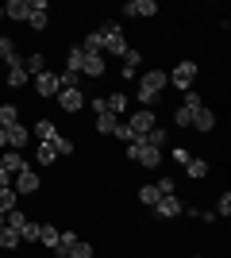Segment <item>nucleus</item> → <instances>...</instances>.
Here are the masks:
<instances>
[{
	"mask_svg": "<svg viewBox=\"0 0 231 258\" xmlns=\"http://www.w3.org/2000/svg\"><path fill=\"white\" fill-rule=\"evenodd\" d=\"M216 216H231V193L216 197Z\"/></svg>",
	"mask_w": 231,
	"mask_h": 258,
	"instance_id": "nucleus-35",
	"label": "nucleus"
},
{
	"mask_svg": "<svg viewBox=\"0 0 231 258\" xmlns=\"http://www.w3.org/2000/svg\"><path fill=\"white\" fill-rule=\"evenodd\" d=\"M4 224H8V227H12V231H20V227H23V224H27V216H23V212H20V208H12V212H8V216H4Z\"/></svg>",
	"mask_w": 231,
	"mask_h": 258,
	"instance_id": "nucleus-33",
	"label": "nucleus"
},
{
	"mask_svg": "<svg viewBox=\"0 0 231 258\" xmlns=\"http://www.w3.org/2000/svg\"><path fill=\"white\" fill-rule=\"evenodd\" d=\"M116 127H120V116H112V112L97 116V135H116Z\"/></svg>",
	"mask_w": 231,
	"mask_h": 258,
	"instance_id": "nucleus-17",
	"label": "nucleus"
},
{
	"mask_svg": "<svg viewBox=\"0 0 231 258\" xmlns=\"http://www.w3.org/2000/svg\"><path fill=\"white\" fill-rule=\"evenodd\" d=\"M127 127H131L135 143H139V139L146 135V131H154V127H158V119H154V112H150V108H139V112H131V119H127Z\"/></svg>",
	"mask_w": 231,
	"mask_h": 258,
	"instance_id": "nucleus-4",
	"label": "nucleus"
},
{
	"mask_svg": "<svg viewBox=\"0 0 231 258\" xmlns=\"http://www.w3.org/2000/svg\"><path fill=\"white\" fill-rule=\"evenodd\" d=\"M0 247H4V250H16V247H20V231H12V227L4 224V227H0Z\"/></svg>",
	"mask_w": 231,
	"mask_h": 258,
	"instance_id": "nucleus-24",
	"label": "nucleus"
},
{
	"mask_svg": "<svg viewBox=\"0 0 231 258\" xmlns=\"http://www.w3.org/2000/svg\"><path fill=\"white\" fill-rule=\"evenodd\" d=\"M16 201H20V193H16V189H0V212H4V216L16 208Z\"/></svg>",
	"mask_w": 231,
	"mask_h": 258,
	"instance_id": "nucleus-31",
	"label": "nucleus"
},
{
	"mask_svg": "<svg viewBox=\"0 0 231 258\" xmlns=\"http://www.w3.org/2000/svg\"><path fill=\"white\" fill-rule=\"evenodd\" d=\"M174 123H177V127H189V123H193V112H189V108H177V112H174Z\"/></svg>",
	"mask_w": 231,
	"mask_h": 258,
	"instance_id": "nucleus-37",
	"label": "nucleus"
},
{
	"mask_svg": "<svg viewBox=\"0 0 231 258\" xmlns=\"http://www.w3.org/2000/svg\"><path fill=\"white\" fill-rule=\"evenodd\" d=\"M154 212L162 216V220H177V216L185 212V205H181V197H158V205H154Z\"/></svg>",
	"mask_w": 231,
	"mask_h": 258,
	"instance_id": "nucleus-8",
	"label": "nucleus"
},
{
	"mask_svg": "<svg viewBox=\"0 0 231 258\" xmlns=\"http://www.w3.org/2000/svg\"><path fill=\"white\" fill-rule=\"evenodd\" d=\"M50 151H54V154H73V143H69L66 135H58V139L50 143Z\"/></svg>",
	"mask_w": 231,
	"mask_h": 258,
	"instance_id": "nucleus-34",
	"label": "nucleus"
},
{
	"mask_svg": "<svg viewBox=\"0 0 231 258\" xmlns=\"http://www.w3.org/2000/svg\"><path fill=\"white\" fill-rule=\"evenodd\" d=\"M89 104H93V112H97V116H100V112H108V100H100V97L89 100Z\"/></svg>",
	"mask_w": 231,
	"mask_h": 258,
	"instance_id": "nucleus-40",
	"label": "nucleus"
},
{
	"mask_svg": "<svg viewBox=\"0 0 231 258\" xmlns=\"http://www.w3.org/2000/svg\"><path fill=\"white\" fill-rule=\"evenodd\" d=\"M31 135H39V143H54L58 139V127L50 123V119H39V123L31 127Z\"/></svg>",
	"mask_w": 231,
	"mask_h": 258,
	"instance_id": "nucleus-18",
	"label": "nucleus"
},
{
	"mask_svg": "<svg viewBox=\"0 0 231 258\" xmlns=\"http://www.w3.org/2000/svg\"><path fill=\"white\" fill-rule=\"evenodd\" d=\"M139 143H146V147H154V151H162V147H166V131H162V127H154V131H146Z\"/></svg>",
	"mask_w": 231,
	"mask_h": 258,
	"instance_id": "nucleus-29",
	"label": "nucleus"
},
{
	"mask_svg": "<svg viewBox=\"0 0 231 258\" xmlns=\"http://www.w3.org/2000/svg\"><path fill=\"white\" fill-rule=\"evenodd\" d=\"M0 170H4V162H0Z\"/></svg>",
	"mask_w": 231,
	"mask_h": 258,
	"instance_id": "nucleus-44",
	"label": "nucleus"
},
{
	"mask_svg": "<svg viewBox=\"0 0 231 258\" xmlns=\"http://www.w3.org/2000/svg\"><path fill=\"white\" fill-rule=\"evenodd\" d=\"M27 81H31V74H27V66H23V58H12L8 62V85H27Z\"/></svg>",
	"mask_w": 231,
	"mask_h": 258,
	"instance_id": "nucleus-11",
	"label": "nucleus"
},
{
	"mask_svg": "<svg viewBox=\"0 0 231 258\" xmlns=\"http://www.w3.org/2000/svg\"><path fill=\"white\" fill-rule=\"evenodd\" d=\"M35 89H39V97H50V100H54L58 89H62V85H58V74H39V77H35Z\"/></svg>",
	"mask_w": 231,
	"mask_h": 258,
	"instance_id": "nucleus-12",
	"label": "nucleus"
},
{
	"mask_svg": "<svg viewBox=\"0 0 231 258\" xmlns=\"http://www.w3.org/2000/svg\"><path fill=\"white\" fill-rule=\"evenodd\" d=\"M81 50H85V54H100V50H104V35H100V31H89L85 43H81Z\"/></svg>",
	"mask_w": 231,
	"mask_h": 258,
	"instance_id": "nucleus-21",
	"label": "nucleus"
},
{
	"mask_svg": "<svg viewBox=\"0 0 231 258\" xmlns=\"http://www.w3.org/2000/svg\"><path fill=\"white\" fill-rule=\"evenodd\" d=\"M20 123V112H16V104H0V127L8 131V127H16Z\"/></svg>",
	"mask_w": 231,
	"mask_h": 258,
	"instance_id": "nucleus-22",
	"label": "nucleus"
},
{
	"mask_svg": "<svg viewBox=\"0 0 231 258\" xmlns=\"http://www.w3.org/2000/svg\"><path fill=\"white\" fill-rule=\"evenodd\" d=\"M0 162H4V170H8L12 177H16V173H23V170H31V166H27V158H23V151H4V154H0Z\"/></svg>",
	"mask_w": 231,
	"mask_h": 258,
	"instance_id": "nucleus-9",
	"label": "nucleus"
},
{
	"mask_svg": "<svg viewBox=\"0 0 231 258\" xmlns=\"http://www.w3.org/2000/svg\"><path fill=\"white\" fill-rule=\"evenodd\" d=\"M0 189H12V173L8 170H0Z\"/></svg>",
	"mask_w": 231,
	"mask_h": 258,
	"instance_id": "nucleus-41",
	"label": "nucleus"
},
{
	"mask_svg": "<svg viewBox=\"0 0 231 258\" xmlns=\"http://www.w3.org/2000/svg\"><path fill=\"white\" fill-rule=\"evenodd\" d=\"M81 62H85V50L73 46V50L66 54V74H81Z\"/></svg>",
	"mask_w": 231,
	"mask_h": 258,
	"instance_id": "nucleus-23",
	"label": "nucleus"
},
{
	"mask_svg": "<svg viewBox=\"0 0 231 258\" xmlns=\"http://www.w3.org/2000/svg\"><path fill=\"white\" fill-rule=\"evenodd\" d=\"M189 127H197V131H212V127H216V112H212V108H197Z\"/></svg>",
	"mask_w": 231,
	"mask_h": 258,
	"instance_id": "nucleus-15",
	"label": "nucleus"
},
{
	"mask_svg": "<svg viewBox=\"0 0 231 258\" xmlns=\"http://www.w3.org/2000/svg\"><path fill=\"white\" fill-rule=\"evenodd\" d=\"M58 235H62V231H58V227H50V224L39 227V243H43V247H50V250H58Z\"/></svg>",
	"mask_w": 231,
	"mask_h": 258,
	"instance_id": "nucleus-20",
	"label": "nucleus"
},
{
	"mask_svg": "<svg viewBox=\"0 0 231 258\" xmlns=\"http://www.w3.org/2000/svg\"><path fill=\"white\" fill-rule=\"evenodd\" d=\"M166 85H170V77H166L162 70H150V74L139 77V93H135V100H139V104H146V108L154 112V104H158V93H162Z\"/></svg>",
	"mask_w": 231,
	"mask_h": 258,
	"instance_id": "nucleus-1",
	"label": "nucleus"
},
{
	"mask_svg": "<svg viewBox=\"0 0 231 258\" xmlns=\"http://www.w3.org/2000/svg\"><path fill=\"white\" fill-rule=\"evenodd\" d=\"M81 74H85V77H104V58H100V54H85Z\"/></svg>",
	"mask_w": 231,
	"mask_h": 258,
	"instance_id": "nucleus-16",
	"label": "nucleus"
},
{
	"mask_svg": "<svg viewBox=\"0 0 231 258\" xmlns=\"http://www.w3.org/2000/svg\"><path fill=\"white\" fill-rule=\"evenodd\" d=\"M39 227H43V224H35V220H27V224L20 227V243H39Z\"/></svg>",
	"mask_w": 231,
	"mask_h": 258,
	"instance_id": "nucleus-30",
	"label": "nucleus"
},
{
	"mask_svg": "<svg viewBox=\"0 0 231 258\" xmlns=\"http://www.w3.org/2000/svg\"><path fill=\"white\" fill-rule=\"evenodd\" d=\"M123 16H127V20H150V16H158V4H154V0H127V4H123Z\"/></svg>",
	"mask_w": 231,
	"mask_h": 258,
	"instance_id": "nucleus-6",
	"label": "nucleus"
},
{
	"mask_svg": "<svg viewBox=\"0 0 231 258\" xmlns=\"http://www.w3.org/2000/svg\"><path fill=\"white\" fill-rule=\"evenodd\" d=\"M12 58H16V39H8V35H0V66H8Z\"/></svg>",
	"mask_w": 231,
	"mask_h": 258,
	"instance_id": "nucleus-26",
	"label": "nucleus"
},
{
	"mask_svg": "<svg viewBox=\"0 0 231 258\" xmlns=\"http://www.w3.org/2000/svg\"><path fill=\"white\" fill-rule=\"evenodd\" d=\"M189 158H193V154H189V151H185V147H174V162H181V166H185V162H189Z\"/></svg>",
	"mask_w": 231,
	"mask_h": 258,
	"instance_id": "nucleus-39",
	"label": "nucleus"
},
{
	"mask_svg": "<svg viewBox=\"0 0 231 258\" xmlns=\"http://www.w3.org/2000/svg\"><path fill=\"white\" fill-rule=\"evenodd\" d=\"M12 189H16V193H39V173L35 170H23V173H16V185H12Z\"/></svg>",
	"mask_w": 231,
	"mask_h": 258,
	"instance_id": "nucleus-10",
	"label": "nucleus"
},
{
	"mask_svg": "<svg viewBox=\"0 0 231 258\" xmlns=\"http://www.w3.org/2000/svg\"><path fill=\"white\" fill-rule=\"evenodd\" d=\"M158 197H162V193H158V189H154V185H143V189H139V205L154 208V205H158Z\"/></svg>",
	"mask_w": 231,
	"mask_h": 258,
	"instance_id": "nucleus-32",
	"label": "nucleus"
},
{
	"mask_svg": "<svg viewBox=\"0 0 231 258\" xmlns=\"http://www.w3.org/2000/svg\"><path fill=\"white\" fill-rule=\"evenodd\" d=\"M58 108L62 112H77V108H85V93L81 89H58Z\"/></svg>",
	"mask_w": 231,
	"mask_h": 258,
	"instance_id": "nucleus-7",
	"label": "nucleus"
},
{
	"mask_svg": "<svg viewBox=\"0 0 231 258\" xmlns=\"http://www.w3.org/2000/svg\"><path fill=\"white\" fill-rule=\"evenodd\" d=\"M23 66H27V74H31V77L46 74V58H43V54H39V50H35V54H31V58H27V62H23Z\"/></svg>",
	"mask_w": 231,
	"mask_h": 258,
	"instance_id": "nucleus-28",
	"label": "nucleus"
},
{
	"mask_svg": "<svg viewBox=\"0 0 231 258\" xmlns=\"http://www.w3.org/2000/svg\"><path fill=\"white\" fill-rule=\"evenodd\" d=\"M4 135H8V151H23V147H27V139H31V131L23 127V123H16V127H8V131H4Z\"/></svg>",
	"mask_w": 231,
	"mask_h": 258,
	"instance_id": "nucleus-14",
	"label": "nucleus"
},
{
	"mask_svg": "<svg viewBox=\"0 0 231 258\" xmlns=\"http://www.w3.org/2000/svg\"><path fill=\"white\" fill-rule=\"evenodd\" d=\"M139 66H143V54H139V50H127V54H123V77H131Z\"/></svg>",
	"mask_w": 231,
	"mask_h": 258,
	"instance_id": "nucleus-25",
	"label": "nucleus"
},
{
	"mask_svg": "<svg viewBox=\"0 0 231 258\" xmlns=\"http://www.w3.org/2000/svg\"><path fill=\"white\" fill-rule=\"evenodd\" d=\"M4 20H31V0H8L4 4Z\"/></svg>",
	"mask_w": 231,
	"mask_h": 258,
	"instance_id": "nucleus-13",
	"label": "nucleus"
},
{
	"mask_svg": "<svg viewBox=\"0 0 231 258\" xmlns=\"http://www.w3.org/2000/svg\"><path fill=\"white\" fill-rule=\"evenodd\" d=\"M127 158L139 162V166H146V170L162 166V151H154V147H146V143H127Z\"/></svg>",
	"mask_w": 231,
	"mask_h": 258,
	"instance_id": "nucleus-3",
	"label": "nucleus"
},
{
	"mask_svg": "<svg viewBox=\"0 0 231 258\" xmlns=\"http://www.w3.org/2000/svg\"><path fill=\"white\" fill-rule=\"evenodd\" d=\"M100 35H104V50L116 54V58H123V54L131 50L127 39H123V31H120V23H100Z\"/></svg>",
	"mask_w": 231,
	"mask_h": 258,
	"instance_id": "nucleus-2",
	"label": "nucleus"
},
{
	"mask_svg": "<svg viewBox=\"0 0 231 258\" xmlns=\"http://www.w3.org/2000/svg\"><path fill=\"white\" fill-rule=\"evenodd\" d=\"M197 74H200L197 62H189V58H185V62H177V66H174V74H166V77H170L177 89H185V93H189V89H193V81H197Z\"/></svg>",
	"mask_w": 231,
	"mask_h": 258,
	"instance_id": "nucleus-5",
	"label": "nucleus"
},
{
	"mask_svg": "<svg viewBox=\"0 0 231 258\" xmlns=\"http://www.w3.org/2000/svg\"><path fill=\"white\" fill-rule=\"evenodd\" d=\"M127 108H131V100H127V93H112V97H108V112H112V116H123Z\"/></svg>",
	"mask_w": 231,
	"mask_h": 258,
	"instance_id": "nucleus-19",
	"label": "nucleus"
},
{
	"mask_svg": "<svg viewBox=\"0 0 231 258\" xmlns=\"http://www.w3.org/2000/svg\"><path fill=\"white\" fill-rule=\"evenodd\" d=\"M0 151H8V135H4V127H0Z\"/></svg>",
	"mask_w": 231,
	"mask_h": 258,
	"instance_id": "nucleus-42",
	"label": "nucleus"
},
{
	"mask_svg": "<svg viewBox=\"0 0 231 258\" xmlns=\"http://www.w3.org/2000/svg\"><path fill=\"white\" fill-rule=\"evenodd\" d=\"M185 173H189V177H208V162H204V158H189Z\"/></svg>",
	"mask_w": 231,
	"mask_h": 258,
	"instance_id": "nucleus-27",
	"label": "nucleus"
},
{
	"mask_svg": "<svg viewBox=\"0 0 231 258\" xmlns=\"http://www.w3.org/2000/svg\"><path fill=\"white\" fill-rule=\"evenodd\" d=\"M181 108H189V112H197V108H204V100H200L197 93L189 89V93H185V100H181Z\"/></svg>",
	"mask_w": 231,
	"mask_h": 258,
	"instance_id": "nucleus-36",
	"label": "nucleus"
},
{
	"mask_svg": "<svg viewBox=\"0 0 231 258\" xmlns=\"http://www.w3.org/2000/svg\"><path fill=\"white\" fill-rule=\"evenodd\" d=\"M0 20H4V4H0Z\"/></svg>",
	"mask_w": 231,
	"mask_h": 258,
	"instance_id": "nucleus-43",
	"label": "nucleus"
},
{
	"mask_svg": "<svg viewBox=\"0 0 231 258\" xmlns=\"http://www.w3.org/2000/svg\"><path fill=\"white\" fill-rule=\"evenodd\" d=\"M54 158H58V154L50 151V143H39V162H43V166H50Z\"/></svg>",
	"mask_w": 231,
	"mask_h": 258,
	"instance_id": "nucleus-38",
	"label": "nucleus"
}]
</instances>
